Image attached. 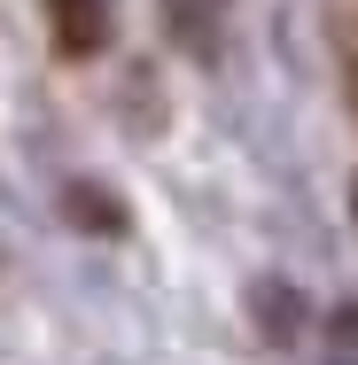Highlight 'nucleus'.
I'll return each instance as SVG.
<instances>
[{"mask_svg":"<svg viewBox=\"0 0 358 365\" xmlns=\"http://www.w3.org/2000/svg\"><path fill=\"white\" fill-rule=\"evenodd\" d=\"M63 210H71L78 225H94V233H125V210H117L101 187H63Z\"/></svg>","mask_w":358,"mask_h":365,"instance_id":"obj_2","label":"nucleus"},{"mask_svg":"<svg viewBox=\"0 0 358 365\" xmlns=\"http://www.w3.org/2000/svg\"><path fill=\"white\" fill-rule=\"evenodd\" d=\"M47 24H55V47L71 63L101 55V39H109V8L101 0H47Z\"/></svg>","mask_w":358,"mask_h":365,"instance_id":"obj_1","label":"nucleus"}]
</instances>
